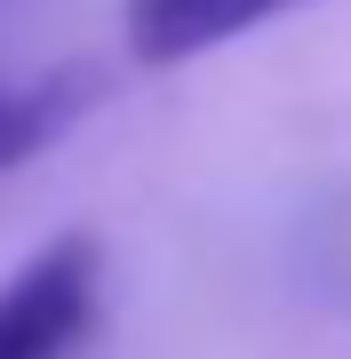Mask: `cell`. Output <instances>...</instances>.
<instances>
[{
	"label": "cell",
	"instance_id": "cell-2",
	"mask_svg": "<svg viewBox=\"0 0 351 359\" xmlns=\"http://www.w3.org/2000/svg\"><path fill=\"white\" fill-rule=\"evenodd\" d=\"M287 8H303V0H128L120 25H128L136 65L176 72V65H192V56L223 48V40L272 25V16H287Z\"/></svg>",
	"mask_w": 351,
	"mask_h": 359
},
{
	"label": "cell",
	"instance_id": "cell-1",
	"mask_svg": "<svg viewBox=\"0 0 351 359\" xmlns=\"http://www.w3.org/2000/svg\"><path fill=\"white\" fill-rule=\"evenodd\" d=\"M104 320V240L56 231L0 280V359H80Z\"/></svg>",
	"mask_w": 351,
	"mask_h": 359
},
{
	"label": "cell",
	"instance_id": "cell-3",
	"mask_svg": "<svg viewBox=\"0 0 351 359\" xmlns=\"http://www.w3.org/2000/svg\"><path fill=\"white\" fill-rule=\"evenodd\" d=\"M88 104H96V80L72 72V65L40 72V80H0V176L40 160L48 144H64Z\"/></svg>",
	"mask_w": 351,
	"mask_h": 359
},
{
	"label": "cell",
	"instance_id": "cell-4",
	"mask_svg": "<svg viewBox=\"0 0 351 359\" xmlns=\"http://www.w3.org/2000/svg\"><path fill=\"white\" fill-rule=\"evenodd\" d=\"M312 280L336 304H351V200H336V216L312 224Z\"/></svg>",
	"mask_w": 351,
	"mask_h": 359
}]
</instances>
